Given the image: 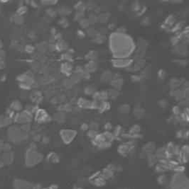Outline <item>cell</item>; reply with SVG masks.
<instances>
[{
  "instance_id": "obj_1",
  "label": "cell",
  "mask_w": 189,
  "mask_h": 189,
  "mask_svg": "<svg viewBox=\"0 0 189 189\" xmlns=\"http://www.w3.org/2000/svg\"><path fill=\"white\" fill-rule=\"evenodd\" d=\"M109 47L114 59H129L135 50L136 45L130 35L114 32L109 38Z\"/></svg>"
},
{
  "instance_id": "obj_2",
  "label": "cell",
  "mask_w": 189,
  "mask_h": 189,
  "mask_svg": "<svg viewBox=\"0 0 189 189\" xmlns=\"http://www.w3.org/2000/svg\"><path fill=\"white\" fill-rule=\"evenodd\" d=\"M76 135V132L72 130H63L60 131V136L63 140L64 143L69 144L71 143Z\"/></svg>"
},
{
  "instance_id": "obj_3",
  "label": "cell",
  "mask_w": 189,
  "mask_h": 189,
  "mask_svg": "<svg viewBox=\"0 0 189 189\" xmlns=\"http://www.w3.org/2000/svg\"><path fill=\"white\" fill-rule=\"evenodd\" d=\"M131 62L130 59H113L112 65L117 67H125L130 65Z\"/></svg>"
},
{
  "instance_id": "obj_4",
  "label": "cell",
  "mask_w": 189,
  "mask_h": 189,
  "mask_svg": "<svg viewBox=\"0 0 189 189\" xmlns=\"http://www.w3.org/2000/svg\"><path fill=\"white\" fill-rule=\"evenodd\" d=\"M60 69H61L62 73L66 75H70L72 73V70H73V67H72L71 64L70 62H66L65 63L62 64L61 67H60Z\"/></svg>"
},
{
  "instance_id": "obj_5",
  "label": "cell",
  "mask_w": 189,
  "mask_h": 189,
  "mask_svg": "<svg viewBox=\"0 0 189 189\" xmlns=\"http://www.w3.org/2000/svg\"><path fill=\"white\" fill-rule=\"evenodd\" d=\"M68 47H69L68 44L63 40H58L56 43V48L58 51H63V50L68 49Z\"/></svg>"
},
{
  "instance_id": "obj_6",
  "label": "cell",
  "mask_w": 189,
  "mask_h": 189,
  "mask_svg": "<svg viewBox=\"0 0 189 189\" xmlns=\"http://www.w3.org/2000/svg\"><path fill=\"white\" fill-rule=\"evenodd\" d=\"M27 11V8L26 7H25V6H21V7H19L18 10H17V15L19 16H22V15H24L25 13H26Z\"/></svg>"
},
{
  "instance_id": "obj_7",
  "label": "cell",
  "mask_w": 189,
  "mask_h": 189,
  "mask_svg": "<svg viewBox=\"0 0 189 189\" xmlns=\"http://www.w3.org/2000/svg\"><path fill=\"white\" fill-rule=\"evenodd\" d=\"M11 108L15 109L17 111H19V109L21 108V103L19 102V101H14V102L11 104Z\"/></svg>"
},
{
  "instance_id": "obj_8",
  "label": "cell",
  "mask_w": 189,
  "mask_h": 189,
  "mask_svg": "<svg viewBox=\"0 0 189 189\" xmlns=\"http://www.w3.org/2000/svg\"><path fill=\"white\" fill-rule=\"evenodd\" d=\"M61 58H63V60H65L66 62H70L71 59H72V55L71 53H69V52H66V53H64L63 55H62Z\"/></svg>"
},
{
  "instance_id": "obj_9",
  "label": "cell",
  "mask_w": 189,
  "mask_h": 189,
  "mask_svg": "<svg viewBox=\"0 0 189 189\" xmlns=\"http://www.w3.org/2000/svg\"><path fill=\"white\" fill-rule=\"evenodd\" d=\"M59 24L63 28H66L67 26H69V21H67V19L63 18L59 21Z\"/></svg>"
},
{
  "instance_id": "obj_10",
  "label": "cell",
  "mask_w": 189,
  "mask_h": 189,
  "mask_svg": "<svg viewBox=\"0 0 189 189\" xmlns=\"http://www.w3.org/2000/svg\"><path fill=\"white\" fill-rule=\"evenodd\" d=\"M60 11H58V12L59 13H60L62 14V13H63V14H65V15H66V14H69V13L70 12H69V7H60Z\"/></svg>"
},
{
  "instance_id": "obj_11",
  "label": "cell",
  "mask_w": 189,
  "mask_h": 189,
  "mask_svg": "<svg viewBox=\"0 0 189 189\" xmlns=\"http://www.w3.org/2000/svg\"><path fill=\"white\" fill-rule=\"evenodd\" d=\"M25 51L26 52H29V53H32V52L34 51V47L33 46H31V45L26 46V47H25Z\"/></svg>"
},
{
  "instance_id": "obj_12",
  "label": "cell",
  "mask_w": 189,
  "mask_h": 189,
  "mask_svg": "<svg viewBox=\"0 0 189 189\" xmlns=\"http://www.w3.org/2000/svg\"><path fill=\"white\" fill-rule=\"evenodd\" d=\"M57 1H50V0H48V1H41V4L44 5H54L56 4H57Z\"/></svg>"
},
{
  "instance_id": "obj_13",
  "label": "cell",
  "mask_w": 189,
  "mask_h": 189,
  "mask_svg": "<svg viewBox=\"0 0 189 189\" xmlns=\"http://www.w3.org/2000/svg\"><path fill=\"white\" fill-rule=\"evenodd\" d=\"M48 11H50L49 12H47V14L48 16H55L56 15V13H57V12L56 11H55V10L54 9H51V8H49V9H48Z\"/></svg>"
},
{
  "instance_id": "obj_14",
  "label": "cell",
  "mask_w": 189,
  "mask_h": 189,
  "mask_svg": "<svg viewBox=\"0 0 189 189\" xmlns=\"http://www.w3.org/2000/svg\"><path fill=\"white\" fill-rule=\"evenodd\" d=\"M5 67V63L3 60H0V69H3Z\"/></svg>"
},
{
  "instance_id": "obj_15",
  "label": "cell",
  "mask_w": 189,
  "mask_h": 189,
  "mask_svg": "<svg viewBox=\"0 0 189 189\" xmlns=\"http://www.w3.org/2000/svg\"><path fill=\"white\" fill-rule=\"evenodd\" d=\"M30 4L32 6V7H36V6H37V3L36 2V1H32L30 2Z\"/></svg>"
},
{
  "instance_id": "obj_16",
  "label": "cell",
  "mask_w": 189,
  "mask_h": 189,
  "mask_svg": "<svg viewBox=\"0 0 189 189\" xmlns=\"http://www.w3.org/2000/svg\"><path fill=\"white\" fill-rule=\"evenodd\" d=\"M44 189H51V188H44Z\"/></svg>"
}]
</instances>
